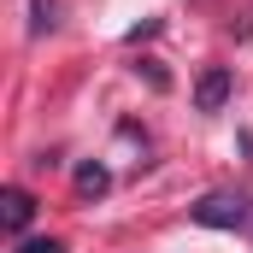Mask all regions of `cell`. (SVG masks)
I'll return each mask as SVG.
<instances>
[{
  "label": "cell",
  "mask_w": 253,
  "mask_h": 253,
  "mask_svg": "<svg viewBox=\"0 0 253 253\" xmlns=\"http://www.w3.org/2000/svg\"><path fill=\"white\" fill-rule=\"evenodd\" d=\"M194 224H206V230H242L253 218V200L248 194H206V200H194L189 206Z\"/></svg>",
  "instance_id": "cell-1"
},
{
  "label": "cell",
  "mask_w": 253,
  "mask_h": 253,
  "mask_svg": "<svg viewBox=\"0 0 253 253\" xmlns=\"http://www.w3.org/2000/svg\"><path fill=\"white\" fill-rule=\"evenodd\" d=\"M18 253H65V242H53V236H47V242H24Z\"/></svg>",
  "instance_id": "cell-5"
},
{
  "label": "cell",
  "mask_w": 253,
  "mask_h": 253,
  "mask_svg": "<svg viewBox=\"0 0 253 253\" xmlns=\"http://www.w3.org/2000/svg\"><path fill=\"white\" fill-rule=\"evenodd\" d=\"M0 218H6V230L18 236V230L36 218V200H30V189H6V194H0Z\"/></svg>",
  "instance_id": "cell-3"
},
{
  "label": "cell",
  "mask_w": 253,
  "mask_h": 253,
  "mask_svg": "<svg viewBox=\"0 0 253 253\" xmlns=\"http://www.w3.org/2000/svg\"><path fill=\"white\" fill-rule=\"evenodd\" d=\"M77 189H83V194H100V189H106V171H100V165H83V171H77Z\"/></svg>",
  "instance_id": "cell-4"
},
{
  "label": "cell",
  "mask_w": 253,
  "mask_h": 253,
  "mask_svg": "<svg viewBox=\"0 0 253 253\" xmlns=\"http://www.w3.org/2000/svg\"><path fill=\"white\" fill-rule=\"evenodd\" d=\"M224 100H230V71H224V65H206L200 83H194V106H200V112H218Z\"/></svg>",
  "instance_id": "cell-2"
}]
</instances>
